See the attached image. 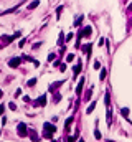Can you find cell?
<instances>
[{
    "mask_svg": "<svg viewBox=\"0 0 132 142\" xmlns=\"http://www.w3.org/2000/svg\"><path fill=\"white\" fill-rule=\"evenodd\" d=\"M56 132V126L51 122H45L43 124V135L46 139H53V134Z\"/></svg>",
    "mask_w": 132,
    "mask_h": 142,
    "instance_id": "6da1fadb",
    "label": "cell"
},
{
    "mask_svg": "<svg viewBox=\"0 0 132 142\" xmlns=\"http://www.w3.org/2000/svg\"><path fill=\"white\" fill-rule=\"evenodd\" d=\"M91 31H93V28H91V27H84V28H83L81 31H79V33H78L76 48H79V41H81V38H83V37H91Z\"/></svg>",
    "mask_w": 132,
    "mask_h": 142,
    "instance_id": "7a4b0ae2",
    "label": "cell"
},
{
    "mask_svg": "<svg viewBox=\"0 0 132 142\" xmlns=\"http://www.w3.org/2000/svg\"><path fill=\"white\" fill-rule=\"evenodd\" d=\"M17 132H18L20 137H27V135H30L28 134V127H27V124L25 122H20L18 126H17Z\"/></svg>",
    "mask_w": 132,
    "mask_h": 142,
    "instance_id": "3957f363",
    "label": "cell"
},
{
    "mask_svg": "<svg viewBox=\"0 0 132 142\" xmlns=\"http://www.w3.org/2000/svg\"><path fill=\"white\" fill-rule=\"evenodd\" d=\"M22 60H23V58H12V60H10L8 61V66L10 68H18L20 66V63H22Z\"/></svg>",
    "mask_w": 132,
    "mask_h": 142,
    "instance_id": "277c9868",
    "label": "cell"
},
{
    "mask_svg": "<svg viewBox=\"0 0 132 142\" xmlns=\"http://www.w3.org/2000/svg\"><path fill=\"white\" fill-rule=\"evenodd\" d=\"M73 121H74V117H73V116L66 119V122H65V132H66V134L69 132V129H71V124H73Z\"/></svg>",
    "mask_w": 132,
    "mask_h": 142,
    "instance_id": "5b68a950",
    "label": "cell"
},
{
    "mask_svg": "<svg viewBox=\"0 0 132 142\" xmlns=\"http://www.w3.org/2000/svg\"><path fill=\"white\" fill-rule=\"evenodd\" d=\"M84 78H81V79H79V84L76 86V94H81V93H83V86H84Z\"/></svg>",
    "mask_w": 132,
    "mask_h": 142,
    "instance_id": "8992f818",
    "label": "cell"
},
{
    "mask_svg": "<svg viewBox=\"0 0 132 142\" xmlns=\"http://www.w3.org/2000/svg\"><path fill=\"white\" fill-rule=\"evenodd\" d=\"M37 104H40L41 107H45V106H46V94H41V96H40V99L37 101Z\"/></svg>",
    "mask_w": 132,
    "mask_h": 142,
    "instance_id": "52a82bcc",
    "label": "cell"
},
{
    "mask_svg": "<svg viewBox=\"0 0 132 142\" xmlns=\"http://www.w3.org/2000/svg\"><path fill=\"white\" fill-rule=\"evenodd\" d=\"M81 69H83V63L79 61V63H78V65L74 66V69H73V71H74V76H78V75H79V73H81Z\"/></svg>",
    "mask_w": 132,
    "mask_h": 142,
    "instance_id": "ba28073f",
    "label": "cell"
},
{
    "mask_svg": "<svg viewBox=\"0 0 132 142\" xmlns=\"http://www.w3.org/2000/svg\"><path fill=\"white\" fill-rule=\"evenodd\" d=\"M63 83H65V81H56L55 84H51V86H50V91H55V89H58V88L63 84Z\"/></svg>",
    "mask_w": 132,
    "mask_h": 142,
    "instance_id": "9c48e42d",
    "label": "cell"
},
{
    "mask_svg": "<svg viewBox=\"0 0 132 142\" xmlns=\"http://www.w3.org/2000/svg\"><path fill=\"white\" fill-rule=\"evenodd\" d=\"M94 107H96V101H93L91 104L88 106V109H86V114H91L93 111H94Z\"/></svg>",
    "mask_w": 132,
    "mask_h": 142,
    "instance_id": "30bf717a",
    "label": "cell"
},
{
    "mask_svg": "<svg viewBox=\"0 0 132 142\" xmlns=\"http://www.w3.org/2000/svg\"><path fill=\"white\" fill-rule=\"evenodd\" d=\"M30 139H31L33 142H38V141H40V137H38V134L35 132V131H31V132H30Z\"/></svg>",
    "mask_w": 132,
    "mask_h": 142,
    "instance_id": "8fae6325",
    "label": "cell"
},
{
    "mask_svg": "<svg viewBox=\"0 0 132 142\" xmlns=\"http://www.w3.org/2000/svg\"><path fill=\"white\" fill-rule=\"evenodd\" d=\"M58 45H59V46H63V45H65V33H63V31L59 33V38H58Z\"/></svg>",
    "mask_w": 132,
    "mask_h": 142,
    "instance_id": "7c38bea8",
    "label": "cell"
},
{
    "mask_svg": "<svg viewBox=\"0 0 132 142\" xmlns=\"http://www.w3.org/2000/svg\"><path fill=\"white\" fill-rule=\"evenodd\" d=\"M38 5H40V0H33V2H31V3L28 5V8H30V10H33V8H37Z\"/></svg>",
    "mask_w": 132,
    "mask_h": 142,
    "instance_id": "4fadbf2b",
    "label": "cell"
},
{
    "mask_svg": "<svg viewBox=\"0 0 132 142\" xmlns=\"http://www.w3.org/2000/svg\"><path fill=\"white\" fill-rule=\"evenodd\" d=\"M106 76H107V69L103 68V69H101V75H99V79L103 81V79H106Z\"/></svg>",
    "mask_w": 132,
    "mask_h": 142,
    "instance_id": "5bb4252c",
    "label": "cell"
},
{
    "mask_svg": "<svg viewBox=\"0 0 132 142\" xmlns=\"http://www.w3.org/2000/svg\"><path fill=\"white\" fill-rule=\"evenodd\" d=\"M84 51H86V56H88V58L91 56V45H86V46H84Z\"/></svg>",
    "mask_w": 132,
    "mask_h": 142,
    "instance_id": "9a60e30c",
    "label": "cell"
},
{
    "mask_svg": "<svg viewBox=\"0 0 132 142\" xmlns=\"http://www.w3.org/2000/svg\"><path fill=\"white\" fill-rule=\"evenodd\" d=\"M121 114H122L124 117H127V116H129V107H122V109H121Z\"/></svg>",
    "mask_w": 132,
    "mask_h": 142,
    "instance_id": "2e32d148",
    "label": "cell"
},
{
    "mask_svg": "<svg viewBox=\"0 0 132 142\" xmlns=\"http://www.w3.org/2000/svg\"><path fill=\"white\" fill-rule=\"evenodd\" d=\"M61 12H63V5H59V7L56 8V18L58 20H59V17H61Z\"/></svg>",
    "mask_w": 132,
    "mask_h": 142,
    "instance_id": "e0dca14e",
    "label": "cell"
},
{
    "mask_svg": "<svg viewBox=\"0 0 132 142\" xmlns=\"http://www.w3.org/2000/svg\"><path fill=\"white\" fill-rule=\"evenodd\" d=\"M94 137L97 139V141H99V139L103 137V135H101V132H99V129H96V131H94Z\"/></svg>",
    "mask_w": 132,
    "mask_h": 142,
    "instance_id": "ac0fdd59",
    "label": "cell"
},
{
    "mask_svg": "<svg viewBox=\"0 0 132 142\" xmlns=\"http://www.w3.org/2000/svg\"><path fill=\"white\" fill-rule=\"evenodd\" d=\"M91 94H93V89H89V91H88V93H86V96H84V99H88V101H89V99H91Z\"/></svg>",
    "mask_w": 132,
    "mask_h": 142,
    "instance_id": "d6986e66",
    "label": "cell"
},
{
    "mask_svg": "<svg viewBox=\"0 0 132 142\" xmlns=\"http://www.w3.org/2000/svg\"><path fill=\"white\" fill-rule=\"evenodd\" d=\"M35 84H37V78H31L28 81V86H35Z\"/></svg>",
    "mask_w": 132,
    "mask_h": 142,
    "instance_id": "ffe728a7",
    "label": "cell"
},
{
    "mask_svg": "<svg viewBox=\"0 0 132 142\" xmlns=\"http://www.w3.org/2000/svg\"><path fill=\"white\" fill-rule=\"evenodd\" d=\"M59 101H61V94L56 93V96H55V103H59Z\"/></svg>",
    "mask_w": 132,
    "mask_h": 142,
    "instance_id": "44dd1931",
    "label": "cell"
},
{
    "mask_svg": "<svg viewBox=\"0 0 132 142\" xmlns=\"http://www.w3.org/2000/svg\"><path fill=\"white\" fill-rule=\"evenodd\" d=\"M104 43H107V40H106V38H101V40H99V43H97V45H99V46H103Z\"/></svg>",
    "mask_w": 132,
    "mask_h": 142,
    "instance_id": "7402d4cb",
    "label": "cell"
},
{
    "mask_svg": "<svg viewBox=\"0 0 132 142\" xmlns=\"http://www.w3.org/2000/svg\"><path fill=\"white\" fill-rule=\"evenodd\" d=\"M99 68H101V63L96 60V61H94V69H99Z\"/></svg>",
    "mask_w": 132,
    "mask_h": 142,
    "instance_id": "603a6c76",
    "label": "cell"
},
{
    "mask_svg": "<svg viewBox=\"0 0 132 142\" xmlns=\"http://www.w3.org/2000/svg\"><path fill=\"white\" fill-rule=\"evenodd\" d=\"M56 56V55H55V53H50V55H48V61H53V58Z\"/></svg>",
    "mask_w": 132,
    "mask_h": 142,
    "instance_id": "cb8c5ba5",
    "label": "cell"
},
{
    "mask_svg": "<svg viewBox=\"0 0 132 142\" xmlns=\"http://www.w3.org/2000/svg\"><path fill=\"white\" fill-rule=\"evenodd\" d=\"M73 60H74V55H68L66 56V61H73Z\"/></svg>",
    "mask_w": 132,
    "mask_h": 142,
    "instance_id": "d4e9b609",
    "label": "cell"
},
{
    "mask_svg": "<svg viewBox=\"0 0 132 142\" xmlns=\"http://www.w3.org/2000/svg\"><path fill=\"white\" fill-rule=\"evenodd\" d=\"M20 96H22V89H17L15 91V97H20Z\"/></svg>",
    "mask_w": 132,
    "mask_h": 142,
    "instance_id": "484cf974",
    "label": "cell"
},
{
    "mask_svg": "<svg viewBox=\"0 0 132 142\" xmlns=\"http://www.w3.org/2000/svg\"><path fill=\"white\" fill-rule=\"evenodd\" d=\"M59 71L65 73V71H66V65H61V66H59Z\"/></svg>",
    "mask_w": 132,
    "mask_h": 142,
    "instance_id": "4316f807",
    "label": "cell"
},
{
    "mask_svg": "<svg viewBox=\"0 0 132 142\" xmlns=\"http://www.w3.org/2000/svg\"><path fill=\"white\" fill-rule=\"evenodd\" d=\"M81 22H83V17H79V18L76 20V22H74V25H79V23H81Z\"/></svg>",
    "mask_w": 132,
    "mask_h": 142,
    "instance_id": "83f0119b",
    "label": "cell"
},
{
    "mask_svg": "<svg viewBox=\"0 0 132 142\" xmlns=\"http://www.w3.org/2000/svg\"><path fill=\"white\" fill-rule=\"evenodd\" d=\"M25 41H27V40H22V41L18 43V46H20V48H22V46H25Z\"/></svg>",
    "mask_w": 132,
    "mask_h": 142,
    "instance_id": "f1b7e54d",
    "label": "cell"
},
{
    "mask_svg": "<svg viewBox=\"0 0 132 142\" xmlns=\"http://www.w3.org/2000/svg\"><path fill=\"white\" fill-rule=\"evenodd\" d=\"M10 109H12V111H17V106H15L13 103H12V104H10Z\"/></svg>",
    "mask_w": 132,
    "mask_h": 142,
    "instance_id": "f546056e",
    "label": "cell"
},
{
    "mask_svg": "<svg viewBox=\"0 0 132 142\" xmlns=\"http://www.w3.org/2000/svg\"><path fill=\"white\" fill-rule=\"evenodd\" d=\"M127 10H129V12H132V3L129 5V7H127Z\"/></svg>",
    "mask_w": 132,
    "mask_h": 142,
    "instance_id": "4dcf8cb0",
    "label": "cell"
},
{
    "mask_svg": "<svg viewBox=\"0 0 132 142\" xmlns=\"http://www.w3.org/2000/svg\"><path fill=\"white\" fill-rule=\"evenodd\" d=\"M78 142H84V141H83V139H79V141H78Z\"/></svg>",
    "mask_w": 132,
    "mask_h": 142,
    "instance_id": "1f68e13d",
    "label": "cell"
},
{
    "mask_svg": "<svg viewBox=\"0 0 132 142\" xmlns=\"http://www.w3.org/2000/svg\"><path fill=\"white\" fill-rule=\"evenodd\" d=\"M51 142H56V141H53V139H51Z\"/></svg>",
    "mask_w": 132,
    "mask_h": 142,
    "instance_id": "d6a6232c",
    "label": "cell"
}]
</instances>
